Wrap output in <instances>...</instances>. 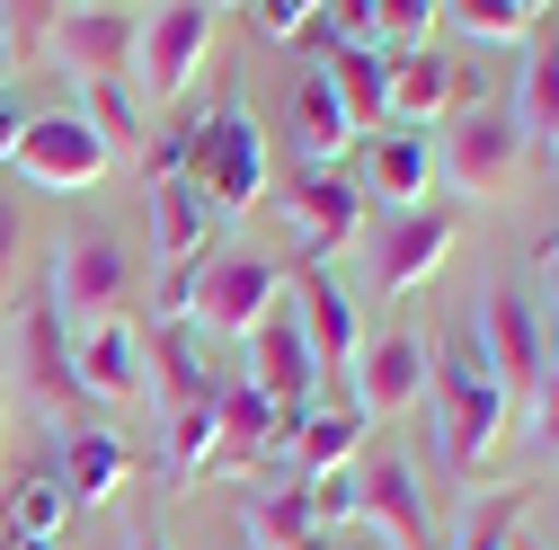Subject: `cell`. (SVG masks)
Returning a JSON list of instances; mask_svg holds the SVG:
<instances>
[{
    "label": "cell",
    "mask_w": 559,
    "mask_h": 550,
    "mask_svg": "<svg viewBox=\"0 0 559 550\" xmlns=\"http://www.w3.org/2000/svg\"><path fill=\"white\" fill-rule=\"evenodd\" d=\"M427 399H436V453L453 479H488L507 427H515V399L498 391V373L479 364L471 328H444V347H427Z\"/></svg>",
    "instance_id": "6da1fadb"
},
{
    "label": "cell",
    "mask_w": 559,
    "mask_h": 550,
    "mask_svg": "<svg viewBox=\"0 0 559 550\" xmlns=\"http://www.w3.org/2000/svg\"><path fill=\"white\" fill-rule=\"evenodd\" d=\"M266 124H258V107L249 98H214L195 116V133H187V187L204 195V204H223V214H249V204L266 195Z\"/></svg>",
    "instance_id": "7a4b0ae2"
},
{
    "label": "cell",
    "mask_w": 559,
    "mask_h": 550,
    "mask_svg": "<svg viewBox=\"0 0 559 550\" xmlns=\"http://www.w3.org/2000/svg\"><path fill=\"white\" fill-rule=\"evenodd\" d=\"M471 347H479V364L498 373V391L515 408H533V391L550 382V302L533 285H515V275L488 285L479 311H471Z\"/></svg>",
    "instance_id": "3957f363"
},
{
    "label": "cell",
    "mask_w": 559,
    "mask_h": 550,
    "mask_svg": "<svg viewBox=\"0 0 559 550\" xmlns=\"http://www.w3.org/2000/svg\"><path fill=\"white\" fill-rule=\"evenodd\" d=\"M275 302H285V266L249 258V249H204L195 275H187V328L223 337V347H249Z\"/></svg>",
    "instance_id": "277c9868"
},
{
    "label": "cell",
    "mask_w": 559,
    "mask_h": 550,
    "mask_svg": "<svg viewBox=\"0 0 559 550\" xmlns=\"http://www.w3.org/2000/svg\"><path fill=\"white\" fill-rule=\"evenodd\" d=\"M0 160H10V178L45 187V195H81V187H98V178L116 169L81 107H36V116H19V133L0 143Z\"/></svg>",
    "instance_id": "5b68a950"
},
{
    "label": "cell",
    "mask_w": 559,
    "mask_h": 550,
    "mask_svg": "<svg viewBox=\"0 0 559 550\" xmlns=\"http://www.w3.org/2000/svg\"><path fill=\"white\" fill-rule=\"evenodd\" d=\"M45 294H53V311L72 328L124 320V302H133V249L116 231H72L53 249V266H45Z\"/></svg>",
    "instance_id": "8992f818"
},
{
    "label": "cell",
    "mask_w": 559,
    "mask_h": 550,
    "mask_svg": "<svg viewBox=\"0 0 559 550\" xmlns=\"http://www.w3.org/2000/svg\"><path fill=\"white\" fill-rule=\"evenodd\" d=\"M524 169V116L515 98H479L453 116L444 152H436V178H453V195H507Z\"/></svg>",
    "instance_id": "52a82bcc"
},
{
    "label": "cell",
    "mask_w": 559,
    "mask_h": 550,
    "mask_svg": "<svg viewBox=\"0 0 559 550\" xmlns=\"http://www.w3.org/2000/svg\"><path fill=\"white\" fill-rule=\"evenodd\" d=\"M311 382H320V364H311V337H302V311H294V294L275 302L266 320H258V337H249V391L275 408V418H302L311 408Z\"/></svg>",
    "instance_id": "ba28073f"
},
{
    "label": "cell",
    "mask_w": 559,
    "mask_h": 550,
    "mask_svg": "<svg viewBox=\"0 0 559 550\" xmlns=\"http://www.w3.org/2000/svg\"><path fill=\"white\" fill-rule=\"evenodd\" d=\"M214 19L204 0H169V10H143V36H133V81H143L152 98H178L195 81L204 45H214Z\"/></svg>",
    "instance_id": "9c48e42d"
},
{
    "label": "cell",
    "mask_w": 559,
    "mask_h": 550,
    "mask_svg": "<svg viewBox=\"0 0 559 550\" xmlns=\"http://www.w3.org/2000/svg\"><path fill=\"white\" fill-rule=\"evenodd\" d=\"M285 223H294V240H302V266H329L346 240L365 231V195H356V178H346V169H294Z\"/></svg>",
    "instance_id": "30bf717a"
},
{
    "label": "cell",
    "mask_w": 559,
    "mask_h": 550,
    "mask_svg": "<svg viewBox=\"0 0 559 550\" xmlns=\"http://www.w3.org/2000/svg\"><path fill=\"white\" fill-rule=\"evenodd\" d=\"M453 231H462L453 204H408V214H391L382 240H373V294H417L453 258Z\"/></svg>",
    "instance_id": "8fae6325"
},
{
    "label": "cell",
    "mask_w": 559,
    "mask_h": 550,
    "mask_svg": "<svg viewBox=\"0 0 559 550\" xmlns=\"http://www.w3.org/2000/svg\"><path fill=\"white\" fill-rule=\"evenodd\" d=\"M356 515L391 533V550H436V515H427V489H417V470L382 444V453H356Z\"/></svg>",
    "instance_id": "7c38bea8"
},
{
    "label": "cell",
    "mask_w": 559,
    "mask_h": 550,
    "mask_svg": "<svg viewBox=\"0 0 559 550\" xmlns=\"http://www.w3.org/2000/svg\"><path fill=\"white\" fill-rule=\"evenodd\" d=\"M346 408L356 418H400V408H417L427 399V337L417 328H391V337H373V347L356 356V373H346Z\"/></svg>",
    "instance_id": "4fadbf2b"
},
{
    "label": "cell",
    "mask_w": 559,
    "mask_h": 550,
    "mask_svg": "<svg viewBox=\"0 0 559 550\" xmlns=\"http://www.w3.org/2000/svg\"><path fill=\"white\" fill-rule=\"evenodd\" d=\"M19 364H27V391L53 408V418H72V408L90 399L81 373H72V320L53 311V294L36 285V302L19 311Z\"/></svg>",
    "instance_id": "5bb4252c"
},
{
    "label": "cell",
    "mask_w": 559,
    "mask_h": 550,
    "mask_svg": "<svg viewBox=\"0 0 559 550\" xmlns=\"http://www.w3.org/2000/svg\"><path fill=\"white\" fill-rule=\"evenodd\" d=\"M133 36H143V10H62L45 53H62L81 81H124L133 72Z\"/></svg>",
    "instance_id": "9a60e30c"
},
{
    "label": "cell",
    "mask_w": 559,
    "mask_h": 550,
    "mask_svg": "<svg viewBox=\"0 0 559 550\" xmlns=\"http://www.w3.org/2000/svg\"><path fill=\"white\" fill-rule=\"evenodd\" d=\"M72 373H81L90 399H143L152 356L133 337V320H98V328H72Z\"/></svg>",
    "instance_id": "2e32d148"
},
{
    "label": "cell",
    "mask_w": 559,
    "mask_h": 550,
    "mask_svg": "<svg viewBox=\"0 0 559 550\" xmlns=\"http://www.w3.org/2000/svg\"><path fill=\"white\" fill-rule=\"evenodd\" d=\"M294 311H302V337H311V364L320 373H356V356H365V337H356V302H346V285L329 266H302V294H294Z\"/></svg>",
    "instance_id": "e0dca14e"
},
{
    "label": "cell",
    "mask_w": 559,
    "mask_h": 550,
    "mask_svg": "<svg viewBox=\"0 0 559 550\" xmlns=\"http://www.w3.org/2000/svg\"><path fill=\"white\" fill-rule=\"evenodd\" d=\"M462 107H479V81L462 72V62H444L436 45H408V53H391V116H462Z\"/></svg>",
    "instance_id": "ac0fdd59"
},
{
    "label": "cell",
    "mask_w": 559,
    "mask_h": 550,
    "mask_svg": "<svg viewBox=\"0 0 559 550\" xmlns=\"http://www.w3.org/2000/svg\"><path fill=\"white\" fill-rule=\"evenodd\" d=\"M356 195L391 204V214H408V204H436V152L417 143V133H365V169H356Z\"/></svg>",
    "instance_id": "d6986e66"
},
{
    "label": "cell",
    "mask_w": 559,
    "mask_h": 550,
    "mask_svg": "<svg viewBox=\"0 0 559 550\" xmlns=\"http://www.w3.org/2000/svg\"><path fill=\"white\" fill-rule=\"evenodd\" d=\"M143 214H152V258H160V275H178V266L204 258V223H214V204H204L187 178H143Z\"/></svg>",
    "instance_id": "ffe728a7"
},
{
    "label": "cell",
    "mask_w": 559,
    "mask_h": 550,
    "mask_svg": "<svg viewBox=\"0 0 559 550\" xmlns=\"http://www.w3.org/2000/svg\"><path fill=\"white\" fill-rule=\"evenodd\" d=\"M275 453H294V479L311 489V479H329V470H346L365 453V418H356V408H302Z\"/></svg>",
    "instance_id": "44dd1931"
},
{
    "label": "cell",
    "mask_w": 559,
    "mask_h": 550,
    "mask_svg": "<svg viewBox=\"0 0 559 550\" xmlns=\"http://www.w3.org/2000/svg\"><path fill=\"white\" fill-rule=\"evenodd\" d=\"M275 444H285V418H275L249 382H231L223 408H214V462H204V470H249V462H266Z\"/></svg>",
    "instance_id": "7402d4cb"
},
{
    "label": "cell",
    "mask_w": 559,
    "mask_h": 550,
    "mask_svg": "<svg viewBox=\"0 0 559 550\" xmlns=\"http://www.w3.org/2000/svg\"><path fill=\"white\" fill-rule=\"evenodd\" d=\"M124 470H133V444L124 435H107V427H90V435H72V444H62V498H72V506H107L116 489H124Z\"/></svg>",
    "instance_id": "603a6c76"
},
{
    "label": "cell",
    "mask_w": 559,
    "mask_h": 550,
    "mask_svg": "<svg viewBox=\"0 0 559 550\" xmlns=\"http://www.w3.org/2000/svg\"><path fill=\"white\" fill-rule=\"evenodd\" d=\"M320 72H329V89H337L346 124H356V133H382V116H391V53L346 45V53H329V62H320Z\"/></svg>",
    "instance_id": "cb8c5ba5"
},
{
    "label": "cell",
    "mask_w": 559,
    "mask_h": 550,
    "mask_svg": "<svg viewBox=\"0 0 559 550\" xmlns=\"http://www.w3.org/2000/svg\"><path fill=\"white\" fill-rule=\"evenodd\" d=\"M294 133H302V169H337V152L356 143V124H346L329 72H302L294 81Z\"/></svg>",
    "instance_id": "d4e9b609"
},
{
    "label": "cell",
    "mask_w": 559,
    "mask_h": 550,
    "mask_svg": "<svg viewBox=\"0 0 559 550\" xmlns=\"http://www.w3.org/2000/svg\"><path fill=\"white\" fill-rule=\"evenodd\" d=\"M515 116H524V133L542 152L559 143V10H542V27H533V72L515 89Z\"/></svg>",
    "instance_id": "484cf974"
},
{
    "label": "cell",
    "mask_w": 559,
    "mask_h": 550,
    "mask_svg": "<svg viewBox=\"0 0 559 550\" xmlns=\"http://www.w3.org/2000/svg\"><path fill=\"white\" fill-rule=\"evenodd\" d=\"M81 116H90V133L107 143V160L152 152V124H143V107H133V81H81Z\"/></svg>",
    "instance_id": "4316f807"
},
{
    "label": "cell",
    "mask_w": 559,
    "mask_h": 550,
    "mask_svg": "<svg viewBox=\"0 0 559 550\" xmlns=\"http://www.w3.org/2000/svg\"><path fill=\"white\" fill-rule=\"evenodd\" d=\"M249 541L258 550H320V524H311V489L285 479V489H266L249 506Z\"/></svg>",
    "instance_id": "83f0119b"
},
{
    "label": "cell",
    "mask_w": 559,
    "mask_h": 550,
    "mask_svg": "<svg viewBox=\"0 0 559 550\" xmlns=\"http://www.w3.org/2000/svg\"><path fill=\"white\" fill-rule=\"evenodd\" d=\"M436 19H453V36H471V45H524L542 27L533 0H444Z\"/></svg>",
    "instance_id": "f1b7e54d"
},
{
    "label": "cell",
    "mask_w": 559,
    "mask_h": 550,
    "mask_svg": "<svg viewBox=\"0 0 559 550\" xmlns=\"http://www.w3.org/2000/svg\"><path fill=\"white\" fill-rule=\"evenodd\" d=\"M0 515H10L19 541H62V515H72V498H62V479H19V489L0 498Z\"/></svg>",
    "instance_id": "f546056e"
},
{
    "label": "cell",
    "mask_w": 559,
    "mask_h": 550,
    "mask_svg": "<svg viewBox=\"0 0 559 550\" xmlns=\"http://www.w3.org/2000/svg\"><path fill=\"white\" fill-rule=\"evenodd\" d=\"M515 541H524V489H488L462 515V541L453 550H515Z\"/></svg>",
    "instance_id": "4dcf8cb0"
},
{
    "label": "cell",
    "mask_w": 559,
    "mask_h": 550,
    "mask_svg": "<svg viewBox=\"0 0 559 550\" xmlns=\"http://www.w3.org/2000/svg\"><path fill=\"white\" fill-rule=\"evenodd\" d=\"M356 462H346V470H329V479H311V524L320 533H337V524H356Z\"/></svg>",
    "instance_id": "1f68e13d"
},
{
    "label": "cell",
    "mask_w": 559,
    "mask_h": 550,
    "mask_svg": "<svg viewBox=\"0 0 559 550\" xmlns=\"http://www.w3.org/2000/svg\"><path fill=\"white\" fill-rule=\"evenodd\" d=\"M249 36H266V45H294L302 36V0H249Z\"/></svg>",
    "instance_id": "d6a6232c"
},
{
    "label": "cell",
    "mask_w": 559,
    "mask_h": 550,
    "mask_svg": "<svg viewBox=\"0 0 559 550\" xmlns=\"http://www.w3.org/2000/svg\"><path fill=\"white\" fill-rule=\"evenodd\" d=\"M524 453H559V382H542L524 408Z\"/></svg>",
    "instance_id": "836d02e7"
},
{
    "label": "cell",
    "mask_w": 559,
    "mask_h": 550,
    "mask_svg": "<svg viewBox=\"0 0 559 550\" xmlns=\"http://www.w3.org/2000/svg\"><path fill=\"white\" fill-rule=\"evenodd\" d=\"M19 240H27V214H19V195L0 187V275L19 266Z\"/></svg>",
    "instance_id": "e575fe53"
},
{
    "label": "cell",
    "mask_w": 559,
    "mask_h": 550,
    "mask_svg": "<svg viewBox=\"0 0 559 550\" xmlns=\"http://www.w3.org/2000/svg\"><path fill=\"white\" fill-rule=\"evenodd\" d=\"M0 98H10V10H0Z\"/></svg>",
    "instance_id": "d590c367"
},
{
    "label": "cell",
    "mask_w": 559,
    "mask_h": 550,
    "mask_svg": "<svg viewBox=\"0 0 559 550\" xmlns=\"http://www.w3.org/2000/svg\"><path fill=\"white\" fill-rule=\"evenodd\" d=\"M124 550H169V541H160L152 524H133V533H124Z\"/></svg>",
    "instance_id": "8d00e7d4"
},
{
    "label": "cell",
    "mask_w": 559,
    "mask_h": 550,
    "mask_svg": "<svg viewBox=\"0 0 559 550\" xmlns=\"http://www.w3.org/2000/svg\"><path fill=\"white\" fill-rule=\"evenodd\" d=\"M542 266H550V285H559V240H542ZM550 320H559V302H550Z\"/></svg>",
    "instance_id": "74e56055"
},
{
    "label": "cell",
    "mask_w": 559,
    "mask_h": 550,
    "mask_svg": "<svg viewBox=\"0 0 559 550\" xmlns=\"http://www.w3.org/2000/svg\"><path fill=\"white\" fill-rule=\"evenodd\" d=\"M0 550H62V541H19V533H10V541H0Z\"/></svg>",
    "instance_id": "f35d334b"
},
{
    "label": "cell",
    "mask_w": 559,
    "mask_h": 550,
    "mask_svg": "<svg viewBox=\"0 0 559 550\" xmlns=\"http://www.w3.org/2000/svg\"><path fill=\"white\" fill-rule=\"evenodd\" d=\"M550 382H559V320H550Z\"/></svg>",
    "instance_id": "ab89813d"
},
{
    "label": "cell",
    "mask_w": 559,
    "mask_h": 550,
    "mask_svg": "<svg viewBox=\"0 0 559 550\" xmlns=\"http://www.w3.org/2000/svg\"><path fill=\"white\" fill-rule=\"evenodd\" d=\"M542 160H550V169H559V143H550V152H542Z\"/></svg>",
    "instance_id": "60d3db41"
},
{
    "label": "cell",
    "mask_w": 559,
    "mask_h": 550,
    "mask_svg": "<svg viewBox=\"0 0 559 550\" xmlns=\"http://www.w3.org/2000/svg\"><path fill=\"white\" fill-rule=\"evenodd\" d=\"M515 550H542V541H515Z\"/></svg>",
    "instance_id": "b9f144b4"
}]
</instances>
